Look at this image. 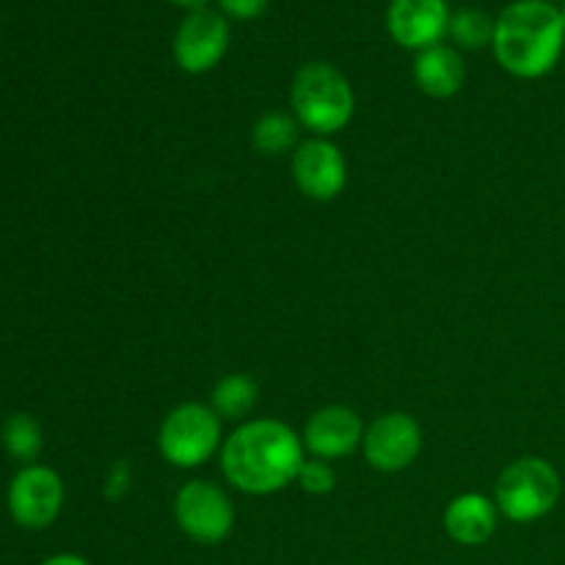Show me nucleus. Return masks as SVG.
Instances as JSON below:
<instances>
[{"label": "nucleus", "mask_w": 565, "mask_h": 565, "mask_svg": "<svg viewBox=\"0 0 565 565\" xmlns=\"http://www.w3.org/2000/svg\"><path fill=\"white\" fill-rule=\"evenodd\" d=\"M364 439V423L353 408L340 406H323L307 417L301 428L303 450L309 458L318 461H342V458L353 456L362 450Z\"/></svg>", "instance_id": "11"}, {"label": "nucleus", "mask_w": 565, "mask_h": 565, "mask_svg": "<svg viewBox=\"0 0 565 565\" xmlns=\"http://www.w3.org/2000/svg\"><path fill=\"white\" fill-rule=\"evenodd\" d=\"M270 0H218V11L226 20L252 22L268 11Z\"/></svg>", "instance_id": "20"}, {"label": "nucleus", "mask_w": 565, "mask_h": 565, "mask_svg": "<svg viewBox=\"0 0 565 565\" xmlns=\"http://www.w3.org/2000/svg\"><path fill=\"white\" fill-rule=\"evenodd\" d=\"M550 3H563V0H550Z\"/></svg>", "instance_id": "24"}, {"label": "nucleus", "mask_w": 565, "mask_h": 565, "mask_svg": "<svg viewBox=\"0 0 565 565\" xmlns=\"http://www.w3.org/2000/svg\"><path fill=\"white\" fill-rule=\"evenodd\" d=\"M0 445L14 461L33 463L44 447L42 425L31 414H11L0 428Z\"/></svg>", "instance_id": "17"}, {"label": "nucleus", "mask_w": 565, "mask_h": 565, "mask_svg": "<svg viewBox=\"0 0 565 565\" xmlns=\"http://www.w3.org/2000/svg\"><path fill=\"white\" fill-rule=\"evenodd\" d=\"M307 461L301 434L276 417H254L235 425L218 452L226 483L248 497H270L290 489Z\"/></svg>", "instance_id": "1"}, {"label": "nucleus", "mask_w": 565, "mask_h": 565, "mask_svg": "<svg viewBox=\"0 0 565 565\" xmlns=\"http://www.w3.org/2000/svg\"><path fill=\"white\" fill-rule=\"evenodd\" d=\"M494 58L519 81L550 75L565 50V22L561 6L550 0H513L494 22Z\"/></svg>", "instance_id": "2"}, {"label": "nucleus", "mask_w": 565, "mask_h": 565, "mask_svg": "<svg viewBox=\"0 0 565 565\" xmlns=\"http://www.w3.org/2000/svg\"><path fill=\"white\" fill-rule=\"evenodd\" d=\"M39 565H92L83 555H75V552H61V555L44 557Z\"/></svg>", "instance_id": "21"}, {"label": "nucleus", "mask_w": 565, "mask_h": 565, "mask_svg": "<svg viewBox=\"0 0 565 565\" xmlns=\"http://www.w3.org/2000/svg\"><path fill=\"white\" fill-rule=\"evenodd\" d=\"M494 17H489L486 11L467 6V9L456 11L450 17L447 36H450L456 50H469L472 53V50L491 47V42H494Z\"/></svg>", "instance_id": "18"}, {"label": "nucleus", "mask_w": 565, "mask_h": 565, "mask_svg": "<svg viewBox=\"0 0 565 565\" xmlns=\"http://www.w3.org/2000/svg\"><path fill=\"white\" fill-rule=\"evenodd\" d=\"M230 20L215 9L188 11L174 31L171 53L188 75H207L224 61L230 50Z\"/></svg>", "instance_id": "8"}, {"label": "nucleus", "mask_w": 565, "mask_h": 565, "mask_svg": "<svg viewBox=\"0 0 565 565\" xmlns=\"http://www.w3.org/2000/svg\"><path fill=\"white\" fill-rule=\"evenodd\" d=\"M414 83L423 94L434 99L456 97L467 81V64L463 55L452 44H434L414 55Z\"/></svg>", "instance_id": "14"}, {"label": "nucleus", "mask_w": 565, "mask_h": 565, "mask_svg": "<svg viewBox=\"0 0 565 565\" xmlns=\"http://www.w3.org/2000/svg\"><path fill=\"white\" fill-rule=\"evenodd\" d=\"M419 452H423V428L412 414L386 412L364 425L362 456L375 472H403L417 461Z\"/></svg>", "instance_id": "10"}, {"label": "nucleus", "mask_w": 565, "mask_h": 565, "mask_svg": "<svg viewBox=\"0 0 565 565\" xmlns=\"http://www.w3.org/2000/svg\"><path fill=\"white\" fill-rule=\"evenodd\" d=\"M563 494V480L555 463L541 456H522L508 463L494 483L500 516L513 524H533L550 516Z\"/></svg>", "instance_id": "4"}, {"label": "nucleus", "mask_w": 565, "mask_h": 565, "mask_svg": "<svg viewBox=\"0 0 565 565\" xmlns=\"http://www.w3.org/2000/svg\"><path fill=\"white\" fill-rule=\"evenodd\" d=\"M298 143H301V125L296 116L285 110H268L252 125V147L265 158H279L285 152L292 154Z\"/></svg>", "instance_id": "16"}, {"label": "nucleus", "mask_w": 565, "mask_h": 565, "mask_svg": "<svg viewBox=\"0 0 565 565\" xmlns=\"http://www.w3.org/2000/svg\"><path fill=\"white\" fill-rule=\"evenodd\" d=\"M290 108L301 130L331 138L351 125L356 114V94L351 81L329 61H309L298 66L290 83Z\"/></svg>", "instance_id": "3"}, {"label": "nucleus", "mask_w": 565, "mask_h": 565, "mask_svg": "<svg viewBox=\"0 0 565 565\" xmlns=\"http://www.w3.org/2000/svg\"><path fill=\"white\" fill-rule=\"evenodd\" d=\"M259 403V384L246 373H226L210 392V408L221 423H246Z\"/></svg>", "instance_id": "15"}, {"label": "nucleus", "mask_w": 565, "mask_h": 565, "mask_svg": "<svg viewBox=\"0 0 565 565\" xmlns=\"http://www.w3.org/2000/svg\"><path fill=\"white\" fill-rule=\"evenodd\" d=\"M166 3H174V6H182V9H188V11H196V9H207L210 0H166Z\"/></svg>", "instance_id": "22"}, {"label": "nucleus", "mask_w": 565, "mask_h": 565, "mask_svg": "<svg viewBox=\"0 0 565 565\" xmlns=\"http://www.w3.org/2000/svg\"><path fill=\"white\" fill-rule=\"evenodd\" d=\"M224 423L210 403H180L158 428V452L169 467L199 469L224 447Z\"/></svg>", "instance_id": "5"}, {"label": "nucleus", "mask_w": 565, "mask_h": 565, "mask_svg": "<svg viewBox=\"0 0 565 565\" xmlns=\"http://www.w3.org/2000/svg\"><path fill=\"white\" fill-rule=\"evenodd\" d=\"M500 519L494 497L467 491V494H458L447 502L441 524H445V533L452 544L475 550V546H483L494 539Z\"/></svg>", "instance_id": "13"}, {"label": "nucleus", "mask_w": 565, "mask_h": 565, "mask_svg": "<svg viewBox=\"0 0 565 565\" xmlns=\"http://www.w3.org/2000/svg\"><path fill=\"white\" fill-rule=\"evenodd\" d=\"M296 486L309 497H326L334 491L337 472L329 461H318V458H307L298 472Z\"/></svg>", "instance_id": "19"}, {"label": "nucleus", "mask_w": 565, "mask_h": 565, "mask_svg": "<svg viewBox=\"0 0 565 565\" xmlns=\"http://www.w3.org/2000/svg\"><path fill=\"white\" fill-rule=\"evenodd\" d=\"M171 513L180 533L202 546L224 544L237 522L235 502L226 489L204 478L188 480L177 489Z\"/></svg>", "instance_id": "6"}, {"label": "nucleus", "mask_w": 565, "mask_h": 565, "mask_svg": "<svg viewBox=\"0 0 565 565\" xmlns=\"http://www.w3.org/2000/svg\"><path fill=\"white\" fill-rule=\"evenodd\" d=\"M561 14H563V22H565V0L561 3Z\"/></svg>", "instance_id": "23"}, {"label": "nucleus", "mask_w": 565, "mask_h": 565, "mask_svg": "<svg viewBox=\"0 0 565 565\" xmlns=\"http://www.w3.org/2000/svg\"><path fill=\"white\" fill-rule=\"evenodd\" d=\"M450 17L447 0H392L386 9V31L401 47L419 53L441 44L450 31Z\"/></svg>", "instance_id": "12"}, {"label": "nucleus", "mask_w": 565, "mask_h": 565, "mask_svg": "<svg viewBox=\"0 0 565 565\" xmlns=\"http://www.w3.org/2000/svg\"><path fill=\"white\" fill-rule=\"evenodd\" d=\"M64 480L44 463H25L11 478L6 505L22 530H47L64 511Z\"/></svg>", "instance_id": "7"}, {"label": "nucleus", "mask_w": 565, "mask_h": 565, "mask_svg": "<svg viewBox=\"0 0 565 565\" xmlns=\"http://www.w3.org/2000/svg\"><path fill=\"white\" fill-rule=\"evenodd\" d=\"M290 174L301 196L329 204L348 188V160L331 138L309 136L292 152Z\"/></svg>", "instance_id": "9"}]
</instances>
